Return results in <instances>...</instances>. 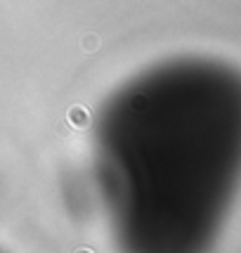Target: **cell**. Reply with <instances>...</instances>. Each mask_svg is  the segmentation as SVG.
I'll use <instances>...</instances> for the list:
<instances>
[{"instance_id":"cell-1","label":"cell","mask_w":241,"mask_h":253,"mask_svg":"<svg viewBox=\"0 0 241 253\" xmlns=\"http://www.w3.org/2000/svg\"><path fill=\"white\" fill-rule=\"evenodd\" d=\"M92 177L119 253H215L241 177V76L180 55L137 71L92 126Z\"/></svg>"},{"instance_id":"cell-2","label":"cell","mask_w":241,"mask_h":253,"mask_svg":"<svg viewBox=\"0 0 241 253\" xmlns=\"http://www.w3.org/2000/svg\"><path fill=\"white\" fill-rule=\"evenodd\" d=\"M0 253H2V251H0Z\"/></svg>"}]
</instances>
